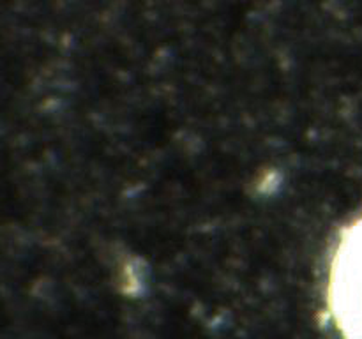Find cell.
Returning a JSON list of instances; mask_svg holds the SVG:
<instances>
[{
  "instance_id": "obj_1",
  "label": "cell",
  "mask_w": 362,
  "mask_h": 339,
  "mask_svg": "<svg viewBox=\"0 0 362 339\" xmlns=\"http://www.w3.org/2000/svg\"><path fill=\"white\" fill-rule=\"evenodd\" d=\"M324 313L341 339H362V212L338 232L325 260Z\"/></svg>"
}]
</instances>
